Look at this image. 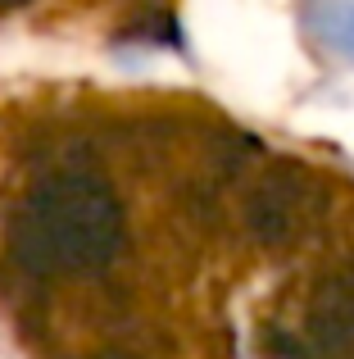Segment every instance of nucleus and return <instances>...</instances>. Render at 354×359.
<instances>
[{"instance_id":"f257e3e1","label":"nucleus","mask_w":354,"mask_h":359,"mask_svg":"<svg viewBox=\"0 0 354 359\" xmlns=\"http://www.w3.org/2000/svg\"><path fill=\"white\" fill-rule=\"evenodd\" d=\"M318 36L341 50L346 60H354V0H318V14H313Z\"/></svg>"}]
</instances>
